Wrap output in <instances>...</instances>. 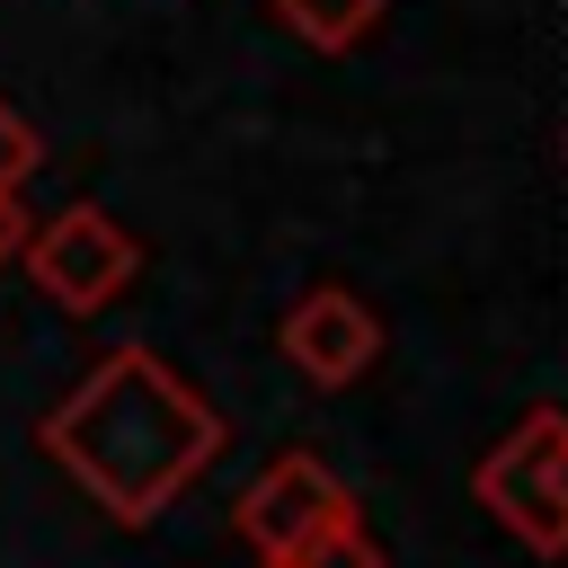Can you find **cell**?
Listing matches in <instances>:
<instances>
[{
    "label": "cell",
    "mask_w": 568,
    "mask_h": 568,
    "mask_svg": "<svg viewBox=\"0 0 568 568\" xmlns=\"http://www.w3.org/2000/svg\"><path fill=\"white\" fill-rule=\"evenodd\" d=\"M44 453H53L115 524H151V515L222 453V417H213L151 346H115V355L44 417Z\"/></svg>",
    "instance_id": "obj_1"
},
{
    "label": "cell",
    "mask_w": 568,
    "mask_h": 568,
    "mask_svg": "<svg viewBox=\"0 0 568 568\" xmlns=\"http://www.w3.org/2000/svg\"><path fill=\"white\" fill-rule=\"evenodd\" d=\"M479 506L541 559L568 550V408H532L488 462H479Z\"/></svg>",
    "instance_id": "obj_2"
},
{
    "label": "cell",
    "mask_w": 568,
    "mask_h": 568,
    "mask_svg": "<svg viewBox=\"0 0 568 568\" xmlns=\"http://www.w3.org/2000/svg\"><path fill=\"white\" fill-rule=\"evenodd\" d=\"M18 257H27L36 293H44V302H62V311H106V302L133 284V266H142L133 231H124L106 204H71V213L36 222Z\"/></svg>",
    "instance_id": "obj_3"
},
{
    "label": "cell",
    "mask_w": 568,
    "mask_h": 568,
    "mask_svg": "<svg viewBox=\"0 0 568 568\" xmlns=\"http://www.w3.org/2000/svg\"><path fill=\"white\" fill-rule=\"evenodd\" d=\"M373 355H382V320H373L346 284H311V293L284 311V364H293L302 382L346 390V382L373 373Z\"/></svg>",
    "instance_id": "obj_4"
},
{
    "label": "cell",
    "mask_w": 568,
    "mask_h": 568,
    "mask_svg": "<svg viewBox=\"0 0 568 568\" xmlns=\"http://www.w3.org/2000/svg\"><path fill=\"white\" fill-rule=\"evenodd\" d=\"M240 515V532L257 541V559H275L284 541H302L311 524H328V515H355V497L337 488V470L328 462H311V453H284V462H266L257 479H248V497L231 506Z\"/></svg>",
    "instance_id": "obj_5"
},
{
    "label": "cell",
    "mask_w": 568,
    "mask_h": 568,
    "mask_svg": "<svg viewBox=\"0 0 568 568\" xmlns=\"http://www.w3.org/2000/svg\"><path fill=\"white\" fill-rule=\"evenodd\" d=\"M284 9V27L302 36V44H320V53H346V44H364L373 27H382V0H275Z\"/></svg>",
    "instance_id": "obj_6"
},
{
    "label": "cell",
    "mask_w": 568,
    "mask_h": 568,
    "mask_svg": "<svg viewBox=\"0 0 568 568\" xmlns=\"http://www.w3.org/2000/svg\"><path fill=\"white\" fill-rule=\"evenodd\" d=\"M266 568H382V550H373L364 515H328V524H311L302 541H284Z\"/></svg>",
    "instance_id": "obj_7"
},
{
    "label": "cell",
    "mask_w": 568,
    "mask_h": 568,
    "mask_svg": "<svg viewBox=\"0 0 568 568\" xmlns=\"http://www.w3.org/2000/svg\"><path fill=\"white\" fill-rule=\"evenodd\" d=\"M44 169V142H36V124L18 115V106H0V186H27Z\"/></svg>",
    "instance_id": "obj_8"
},
{
    "label": "cell",
    "mask_w": 568,
    "mask_h": 568,
    "mask_svg": "<svg viewBox=\"0 0 568 568\" xmlns=\"http://www.w3.org/2000/svg\"><path fill=\"white\" fill-rule=\"evenodd\" d=\"M27 222H36V213L18 204V186H0V266H9L18 248H27Z\"/></svg>",
    "instance_id": "obj_9"
}]
</instances>
